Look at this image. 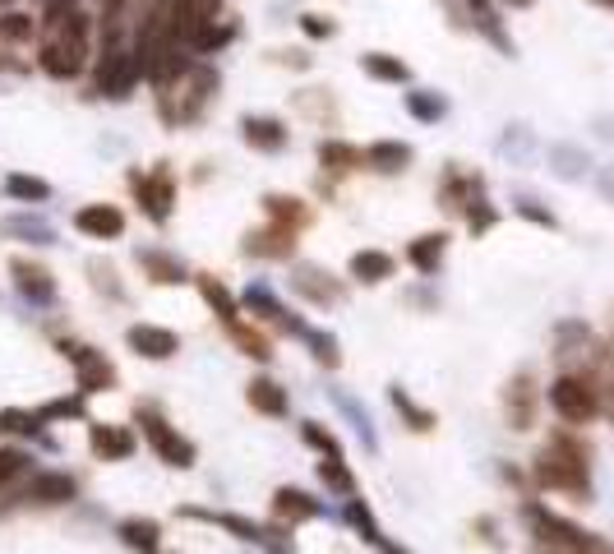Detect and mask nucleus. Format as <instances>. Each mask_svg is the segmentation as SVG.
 I'll return each mask as SVG.
<instances>
[{
	"label": "nucleus",
	"instance_id": "f257e3e1",
	"mask_svg": "<svg viewBox=\"0 0 614 554\" xmlns=\"http://www.w3.org/2000/svg\"><path fill=\"white\" fill-rule=\"evenodd\" d=\"M531 481L545 494H564L573 504H591V444L573 425L550 430V439L531 458Z\"/></svg>",
	"mask_w": 614,
	"mask_h": 554
},
{
	"label": "nucleus",
	"instance_id": "f03ea898",
	"mask_svg": "<svg viewBox=\"0 0 614 554\" xmlns=\"http://www.w3.org/2000/svg\"><path fill=\"white\" fill-rule=\"evenodd\" d=\"M522 522H527L531 541H536V550H559V554H614V545L605 541V536H596V531L578 527L573 518H564V513H554V508L545 504H522Z\"/></svg>",
	"mask_w": 614,
	"mask_h": 554
},
{
	"label": "nucleus",
	"instance_id": "7ed1b4c3",
	"mask_svg": "<svg viewBox=\"0 0 614 554\" xmlns=\"http://www.w3.org/2000/svg\"><path fill=\"white\" fill-rule=\"evenodd\" d=\"M545 402L564 425L582 430L601 416V374L596 370H559L545 388Z\"/></svg>",
	"mask_w": 614,
	"mask_h": 554
},
{
	"label": "nucleus",
	"instance_id": "20e7f679",
	"mask_svg": "<svg viewBox=\"0 0 614 554\" xmlns=\"http://www.w3.org/2000/svg\"><path fill=\"white\" fill-rule=\"evenodd\" d=\"M217 88H222V74L208 61H199L176 88H157V111H162L167 125H194L204 121V111L213 107Z\"/></svg>",
	"mask_w": 614,
	"mask_h": 554
},
{
	"label": "nucleus",
	"instance_id": "39448f33",
	"mask_svg": "<svg viewBox=\"0 0 614 554\" xmlns=\"http://www.w3.org/2000/svg\"><path fill=\"white\" fill-rule=\"evenodd\" d=\"M134 425H139L144 444L153 448V458L162 462V467L190 471L194 462H199V448H194V439H185L181 425H171L167 416L153 407V402H139V407H134Z\"/></svg>",
	"mask_w": 614,
	"mask_h": 554
},
{
	"label": "nucleus",
	"instance_id": "423d86ee",
	"mask_svg": "<svg viewBox=\"0 0 614 554\" xmlns=\"http://www.w3.org/2000/svg\"><path fill=\"white\" fill-rule=\"evenodd\" d=\"M125 185H130L134 208H139L144 222L167 227L171 217H176V171H171L167 162H153V167H144V171L134 167L130 176H125Z\"/></svg>",
	"mask_w": 614,
	"mask_h": 554
},
{
	"label": "nucleus",
	"instance_id": "0eeeda50",
	"mask_svg": "<svg viewBox=\"0 0 614 554\" xmlns=\"http://www.w3.org/2000/svg\"><path fill=\"white\" fill-rule=\"evenodd\" d=\"M144 84V65H139V51L134 42H107L97 47L93 56V93L97 97H130L134 88Z\"/></svg>",
	"mask_w": 614,
	"mask_h": 554
},
{
	"label": "nucleus",
	"instance_id": "6e6552de",
	"mask_svg": "<svg viewBox=\"0 0 614 554\" xmlns=\"http://www.w3.org/2000/svg\"><path fill=\"white\" fill-rule=\"evenodd\" d=\"M56 351H61V361H70L74 370V384H79V393H111V388L121 384V374H116V365L107 361V351L88 347V342L79 338H56Z\"/></svg>",
	"mask_w": 614,
	"mask_h": 554
},
{
	"label": "nucleus",
	"instance_id": "1a4fd4ad",
	"mask_svg": "<svg viewBox=\"0 0 614 554\" xmlns=\"http://www.w3.org/2000/svg\"><path fill=\"white\" fill-rule=\"evenodd\" d=\"M5 273H10L14 291L24 296V305H33V310H56V305H61V282H56V273H51L42 259H33V254H10Z\"/></svg>",
	"mask_w": 614,
	"mask_h": 554
},
{
	"label": "nucleus",
	"instance_id": "9d476101",
	"mask_svg": "<svg viewBox=\"0 0 614 554\" xmlns=\"http://www.w3.org/2000/svg\"><path fill=\"white\" fill-rule=\"evenodd\" d=\"M241 310L250 314V319H259V324H273L277 333H287V338H296V342H301L305 328H310L301 314L282 305V296H277L268 282H250V287L241 291Z\"/></svg>",
	"mask_w": 614,
	"mask_h": 554
},
{
	"label": "nucleus",
	"instance_id": "9b49d317",
	"mask_svg": "<svg viewBox=\"0 0 614 554\" xmlns=\"http://www.w3.org/2000/svg\"><path fill=\"white\" fill-rule=\"evenodd\" d=\"M287 282H291V296H301V301L314 305V310H328V305L347 301V282H338L324 264H310V259H291Z\"/></svg>",
	"mask_w": 614,
	"mask_h": 554
},
{
	"label": "nucleus",
	"instance_id": "f8f14e48",
	"mask_svg": "<svg viewBox=\"0 0 614 554\" xmlns=\"http://www.w3.org/2000/svg\"><path fill=\"white\" fill-rule=\"evenodd\" d=\"M10 499H19V504H28V508H65L79 499V481L61 467H37Z\"/></svg>",
	"mask_w": 614,
	"mask_h": 554
},
{
	"label": "nucleus",
	"instance_id": "ddd939ff",
	"mask_svg": "<svg viewBox=\"0 0 614 554\" xmlns=\"http://www.w3.org/2000/svg\"><path fill=\"white\" fill-rule=\"evenodd\" d=\"M70 227L79 231L84 241H125V231H130V217H125L121 204H107V199H97V204L74 208Z\"/></svg>",
	"mask_w": 614,
	"mask_h": 554
},
{
	"label": "nucleus",
	"instance_id": "4468645a",
	"mask_svg": "<svg viewBox=\"0 0 614 554\" xmlns=\"http://www.w3.org/2000/svg\"><path fill=\"white\" fill-rule=\"evenodd\" d=\"M541 388H536V374L531 370H518L513 379L504 384V421L508 430H531L536 425V411H541Z\"/></svg>",
	"mask_w": 614,
	"mask_h": 554
},
{
	"label": "nucleus",
	"instance_id": "2eb2a0df",
	"mask_svg": "<svg viewBox=\"0 0 614 554\" xmlns=\"http://www.w3.org/2000/svg\"><path fill=\"white\" fill-rule=\"evenodd\" d=\"M296 241H301V231L264 222V227L245 231L241 254L245 259H268V264H291V259H296Z\"/></svg>",
	"mask_w": 614,
	"mask_h": 554
},
{
	"label": "nucleus",
	"instance_id": "dca6fc26",
	"mask_svg": "<svg viewBox=\"0 0 614 554\" xmlns=\"http://www.w3.org/2000/svg\"><path fill=\"white\" fill-rule=\"evenodd\" d=\"M134 264H139V273H144L153 287H185V282H194L190 264H185L181 254H171L167 245H139V250H134Z\"/></svg>",
	"mask_w": 614,
	"mask_h": 554
},
{
	"label": "nucleus",
	"instance_id": "f3484780",
	"mask_svg": "<svg viewBox=\"0 0 614 554\" xmlns=\"http://www.w3.org/2000/svg\"><path fill=\"white\" fill-rule=\"evenodd\" d=\"M268 513H273V522H282V527H301V522L328 518V504L314 499V494H305L301 485H277L273 499H268Z\"/></svg>",
	"mask_w": 614,
	"mask_h": 554
},
{
	"label": "nucleus",
	"instance_id": "a211bd4d",
	"mask_svg": "<svg viewBox=\"0 0 614 554\" xmlns=\"http://www.w3.org/2000/svg\"><path fill=\"white\" fill-rule=\"evenodd\" d=\"M88 425V453L97 462H130L139 453V434L130 425H111V421H84Z\"/></svg>",
	"mask_w": 614,
	"mask_h": 554
},
{
	"label": "nucleus",
	"instance_id": "6ab92c4d",
	"mask_svg": "<svg viewBox=\"0 0 614 554\" xmlns=\"http://www.w3.org/2000/svg\"><path fill=\"white\" fill-rule=\"evenodd\" d=\"M125 347H130L139 361L162 365L181 351V333H176V328H162V324H130L125 328Z\"/></svg>",
	"mask_w": 614,
	"mask_h": 554
},
{
	"label": "nucleus",
	"instance_id": "aec40b11",
	"mask_svg": "<svg viewBox=\"0 0 614 554\" xmlns=\"http://www.w3.org/2000/svg\"><path fill=\"white\" fill-rule=\"evenodd\" d=\"M453 14H458L467 28H476L490 47H499L504 56H513V37L504 33V19H499V5H494V0H458Z\"/></svg>",
	"mask_w": 614,
	"mask_h": 554
},
{
	"label": "nucleus",
	"instance_id": "412c9836",
	"mask_svg": "<svg viewBox=\"0 0 614 554\" xmlns=\"http://www.w3.org/2000/svg\"><path fill=\"white\" fill-rule=\"evenodd\" d=\"M241 139L245 148H254V153H287L291 144V125L282 121V116H264V111H250V116H241Z\"/></svg>",
	"mask_w": 614,
	"mask_h": 554
},
{
	"label": "nucleus",
	"instance_id": "4be33fe9",
	"mask_svg": "<svg viewBox=\"0 0 614 554\" xmlns=\"http://www.w3.org/2000/svg\"><path fill=\"white\" fill-rule=\"evenodd\" d=\"M439 204L448 208V213H458L462 217V208L476 199V194H485V181L476 176V171H467V167H458V162H448L444 167V176H439Z\"/></svg>",
	"mask_w": 614,
	"mask_h": 554
},
{
	"label": "nucleus",
	"instance_id": "5701e85b",
	"mask_svg": "<svg viewBox=\"0 0 614 554\" xmlns=\"http://www.w3.org/2000/svg\"><path fill=\"white\" fill-rule=\"evenodd\" d=\"M245 402H250L254 416H268V421H287L291 416V393L277 384L273 374H254L245 384Z\"/></svg>",
	"mask_w": 614,
	"mask_h": 554
},
{
	"label": "nucleus",
	"instance_id": "b1692460",
	"mask_svg": "<svg viewBox=\"0 0 614 554\" xmlns=\"http://www.w3.org/2000/svg\"><path fill=\"white\" fill-rule=\"evenodd\" d=\"M444 259H448V231H421V236L407 241V250H402V264L421 277H434L444 268Z\"/></svg>",
	"mask_w": 614,
	"mask_h": 554
},
{
	"label": "nucleus",
	"instance_id": "393cba45",
	"mask_svg": "<svg viewBox=\"0 0 614 554\" xmlns=\"http://www.w3.org/2000/svg\"><path fill=\"white\" fill-rule=\"evenodd\" d=\"M194 291L204 296V305L213 310V319H222V328H231L236 319H245L241 296H236V291H231L217 273H194Z\"/></svg>",
	"mask_w": 614,
	"mask_h": 554
},
{
	"label": "nucleus",
	"instance_id": "a878e982",
	"mask_svg": "<svg viewBox=\"0 0 614 554\" xmlns=\"http://www.w3.org/2000/svg\"><path fill=\"white\" fill-rule=\"evenodd\" d=\"M314 157H319V171L324 176H351V171H365V148L347 144L338 134H328L314 144Z\"/></svg>",
	"mask_w": 614,
	"mask_h": 554
},
{
	"label": "nucleus",
	"instance_id": "bb28decb",
	"mask_svg": "<svg viewBox=\"0 0 614 554\" xmlns=\"http://www.w3.org/2000/svg\"><path fill=\"white\" fill-rule=\"evenodd\" d=\"M411 162H416V148L402 144V139H374V144H365V171H374V176H402Z\"/></svg>",
	"mask_w": 614,
	"mask_h": 554
},
{
	"label": "nucleus",
	"instance_id": "cd10ccee",
	"mask_svg": "<svg viewBox=\"0 0 614 554\" xmlns=\"http://www.w3.org/2000/svg\"><path fill=\"white\" fill-rule=\"evenodd\" d=\"M0 236H10V241H24L33 245V250H47V245H56V227H51L42 213H10L0 217Z\"/></svg>",
	"mask_w": 614,
	"mask_h": 554
},
{
	"label": "nucleus",
	"instance_id": "c85d7f7f",
	"mask_svg": "<svg viewBox=\"0 0 614 554\" xmlns=\"http://www.w3.org/2000/svg\"><path fill=\"white\" fill-rule=\"evenodd\" d=\"M393 273H398V254L388 250H356L347 264V277L356 287H384Z\"/></svg>",
	"mask_w": 614,
	"mask_h": 554
},
{
	"label": "nucleus",
	"instance_id": "c756f323",
	"mask_svg": "<svg viewBox=\"0 0 614 554\" xmlns=\"http://www.w3.org/2000/svg\"><path fill=\"white\" fill-rule=\"evenodd\" d=\"M37 37H42V19L24 5H10V10H0V47H33Z\"/></svg>",
	"mask_w": 614,
	"mask_h": 554
},
{
	"label": "nucleus",
	"instance_id": "7c9ffc66",
	"mask_svg": "<svg viewBox=\"0 0 614 554\" xmlns=\"http://www.w3.org/2000/svg\"><path fill=\"white\" fill-rule=\"evenodd\" d=\"M116 536H121V545L134 554H162V522L157 518L130 513V518L116 522Z\"/></svg>",
	"mask_w": 614,
	"mask_h": 554
},
{
	"label": "nucleus",
	"instance_id": "2f4dec72",
	"mask_svg": "<svg viewBox=\"0 0 614 554\" xmlns=\"http://www.w3.org/2000/svg\"><path fill=\"white\" fill-rule=\"evenodd\" d=\"M259 208H264V222H277V227H291V231H305L314 217L301 194H264Z\"/></svg>",
	"mask_w": 614,
	"mask_h": 554
},
{
	"label": "nucleus",
	"instance_id": "473e14b6",
	"mask_svg": "<svg viewBox=\"0 0 614 554\" xmlns=\"http://www.w3.org/2000/svg\"><path fill=\"white\" fill-rule=\"evenodd\" d=\"M0 190H5V199H14V204H28V208H42L51 204V181H42V176H33V171H10L5 181H0Z\"/></svg>",
	"mask_w": 614,
	"mask_h": 554
},
{
	"label": "nucleus",
	"instance_id": "72a5a7b5",
	"mask_svg": "<svg viewBox=\"0 0 614 554\" xmlns=\"http://www.w3.org/2000/svg\"><path fill=\"white\" fill-rule=\"evenodd\" d=\"M361 74L365 79H374V84H411V65L402 61V56H393V51H365L361 56Z\"/></svg>",
	"mask_w": 614,
	"mask_h": 554
},
{
	"label": "nucleus",
	"instance_id": "f704fd0d",
	"mask_svg": "<svg viewBox=\"0 0 614 554\" xmlns=\"http://www.w3.org/2000/svg\"><path fill=\"white\" fill-rule=\"evenodd\" d=\"M236 37H241V24H236V19H217V14H213V19H208V24L190 37V51H194V56H222Z\"/></svg>",
	"mask_w": 614,
	"mask_h": 554
},
{
	"label": "nucleus",
	"instance_id": "c9c22d12",
	"mask_svg": "<svg viewBox=\"0 0 614 554\" xmlns=\"http://www.w3.org/2000/svg\"><path fill=\"white\" fill-rule=\"evenodd\" d=\"M314 471H319V485H324L333 499H351V494H361V485H356V471L347 467V458L342 453H328V458L314 462Z\"/></svg>",
	"mask_w": 614,
	"mask_h": 554
},
{
	"label": "nucleus",
	"instance_id": "e433bc0d",
	"mask_svg": "<svg viewBox=\"0 0 614 554\" xmlns=\"http://www.w3.org/2000/svg\"><path fill=\"white\" fill-rule=\"evenodd\" d=\"M0 434H19V439H33V444L51 448L47 421L37 416V407H0Z\"/></svg>",
	"mask_w": 614,
	"mask_h": 554
},
{
	"label": "nucleus",
	"instance_id": "4c0bfd02",
	"mask_svg": "<svg viewBox=\"0 0 614 554\" xmlns=\"http://www.w3.org/2000/svg\"><path fill=\"white\" fill-rule=\"evenodd\" d=\"M33 453H28V448H19V444H0V494H14L19 490V485L28 481V476H33Z\"/></svg>",
	"mask_w": 614,
	"mask_h": 554
},
{
	"label": "nucleus",
	"instance_id": "58836bf2",
	"mask_svg": "<svg viewBox=\"0 0 614 554\" xmlns=\"http://www.w3.org/2000/svg\"><path fill=\"white\" fill-rule=\"evenodd\" d=\"M402 111L421 125H439L448 116V97L434 88H411V93H402Z\"/></svg>",
	"mask_w": 614,
	"mask_h": 554
},
{
	"label": "nucleus",
	"instance_id": "ea45409f",
	"mask_svg": "<svg viewBox=\"0 0 614 554\" xmlns=\"http://www.w3.org/2000/svg\"><path fill=\"white\" fill-rule=\"evenodd\" d=\"M227 338L236 342V347H241V356H250V361H259V365L273 361V338H268L259 324H250V319H236V324L227 328Z\"/></svg>",
	"mask_w": 614,
	"mask_h": 554
},
{
	"label": "nucleus",
	"instance_id": "a19ab883",
	"mask_svg": "<svg viewBox=\"0 0 614 554\" xmlns=\"http://www.w3.org/2000/svg\"><path fill=\"white\" fill-rule=\"evenodd\" d=\"M37 416L47 425H65V421H88V393H61V398H47L37 407Z\"/></svg>",
	"mask_w": 614,
	"mask_h": 554
},
{
	"label": "nucleus",
	"instance_id": "79ce46f5",
	"mask_svg": "<svg viewBox=\"0 0 614 554\" xmlns=\"http://www.w3.org/2000/svg\"><path fill=\"white\" fill-rule=\"evenodd\" d=\"M333 402H338V411L351 421V430H356V439H361L370 453H379V430H374V421H370V411L361 407V402L351 398V393H342V388H333Z\"/></svg>",
	"mask_w": 614,
	"mask_h": 554
},
{
	"label": "nucleus",
	"instance_id": "37998d69",
	"mask_svg": "<svg viewBox=\"0 0 614 554\" xmlns=\"http://www.w3.org/2000/svg\"><path fill=\"white\" fill-rule=\"evenodd\" d=\"M342 518H347V527L361 536L365 545H379L384 541V527H379V518H374V508L365 504L361 494H351L347 504H342Z\"/></svg>",
	"mask_w": 614,
	"mask_h": 554
},
{
	"label": "nucleus",
	"instance_id": "c03bdc74",
	"mask_svg": "<svg viewBox=\"0 0 614 554\" xmlns=\"http://www.w3.org/2000/svg\"><path fill=\"white\" fill-rule=\"evenodd\" d=\"M388 402H393V411H398V416H402V421H407L416 434H430V430H434V411L421 407V402L411 398V393H407L402 384L388 388Z\"/></svg>",
	"mask_w": 614,
	"mask_h": 554
},
{
	"label": "nucleus",
	"instance_id": "a18cd8bd",
	"mask_svg": "<svg viewBox=\"0 0 614 554\" xmlns=\"http://www.w3.org/2000/svg\"><path fill=\"white\" fill-rule=\"evenodd\" d=\"M305 351H310V361L314 365H324V370H338L342 365V347H338V338H333V333H328V328H305Z\"/></svg>",
	"mask_w": 614,
	"mask_h": 554
},
{
	"label": "nucleus",
	"instance_id": "49530a36",
	"mask_svg": "<svg viewBox=\"0 0 614 554\" xmlns=\"http://www.w3.org/2000/svg\"><path fill=\"white\" fill-rule=\"evenodd\" d=\"M88 277H93V291L111 296L116 305L130 301V291H125V282H121V273H116V264H107V259H88Z\"/></svg>",
	"mask_w": 614,
	"mask_h": 554
},
{
	"label": "nucleus",
	"instance_id": "de8ad7c7",
	"mask_svg": "<svg viewBox=\"0 0 614 554\" xmlns=\"http://www.w3.org/2000/svg\"><path fill=\"white\" fill-rule=\"evenodd\" d=\"M296 107H301L310 121L324 125V130L338 121V107H333V97H328L324 88H305V93H296Z\"/></svg>",
	"mask_w": 614,
	"mask_h": 554
},
{
	"label": "nucleus",
	"instance_id": "09e8293b",
	"mask_svg": "<svg viewBox=\"0 0 614 554\" xmlns=\"http://www.w3.org/2000/svg\"><path fill=\"white\" fill-rule=\"evenodd\" d=\"M494 222H499V208H494L485 194H476V199L462 208V227H467L471 236H485V231H494Z\"/></svg>",
	"mask_w": 614,
	"mask_h": 554
},
{
	"label": "nucleus",
	"instance_id": "8fccbe9b",
	"mask_svg": "<svg viewBox=\"0 0 614 554\" xmlns=\"http://www.w3.org/2000/svg\"><path fill=\"white\" fill-rule=\"evenodd\" d=\"M301 444H305V448H314L319 458H328V453H342L338 430H328L324 421H301Z\"/></svg>",
	"mask_w": 614,
	"mask_h": 554
},
{
	"label": "nucleus",
	"instance_id": "3c124183",
	"mask_svg": "<svg viewBox=\"0 0 614 554\" xmlns=\"http://www.w3.org/2000/svg\"><path fill=\"white\" fill-rule=\"evenodd\" d=\"M513 213L527 217V222H536V227H545V231L559 227V217H554L550 208L541 204V199H531V194H518V199H513Z\"/></svg>",
	"mask_w": 614,
	"mask_h": 554
},
{
	"label": "nucleus",
	"instance_id": "603ef678",
	"mask_svg": "<svg viewBox=\"0 0 614 554\" xmlns=\"http://www.w3.org/2000/svg\"><path fill=\"white\" fill-rule=\"evenodd\" d=\"M296 24H301V33L310 37V42H328V37H338V19H328V14H301Z\"/></svg>",
	"mask_w": 614,
	"mask_h": 554
},
{
	"label": "nucleus",
	"instance_id": "864d4df0",
	"mask_svg": "<svg viewBox=\"0 0 614 554\" xmlns=\"http://www.w3.org/2000/svg\"><path fill=\"white\" fill-rule=\"evenodd\" d=\"M282 56V65H291V70H310V56L305 51H277Z\"/></svg>",
	"mask_w": 614,
	"mask_h": 554
},
{
	"label": "nucleus",
	"instance_id": "5fc2aeb1",
	"mask_svg": "<svg viewBox=\"0 0 614 554\" xmlns=\"http://www.w3.org/2000/svg\"><path fill=\"white\" fill-rule=\"evenodd\" d=\"M374 550H379V554H411V550H407V545H398V541H388V536H384V541H379V545H374Z\"/></svg>",
	"mask_w": 614,
	"mask_h": 554
},
{
	"label": "nucleus",
	"instance_id": "6e6d98bb",
	"mask_svg": "<svg viewBox=\"0 0 614 554\" xmlns=\"http://www.w3.org/2000/svg\"><path fill=\"white\" fill-rule=\"evenodd\" d=\"M494 5H504V10H531L536 0H494Z\"/></svg>",
	"mask_w": 614,
	"mask_h": 554
},
{
	"label": "nucleus",
	"instance_id": "4d7b16f0",
	"mask_svg": "<svg viewBox=\"0 0 614 554\" xmlns=\"http://www.w3.org/2000/svg\"><path fill=\"white\" fill-rule=\"evenodd\" d=\"M596 5H605V10H614V0H596Z\"/></svg>",
	"mask_w": 614,
	"mask_h": 554
},
{
	"label": "nucleus",
	"instance_id": "13d9d810",
	"mask_svg": "<svg viewBox=\"0 0 614 554\" xmlns=\"http://www.w3.org/2000/svg\"><path fill=\"white\" fill-rule=\"evenodd\" d=\"M610 374H614V351H610Z\"/></svg>",
	"mask_w": 614,
	"mask_h": 554
}]
</instances>
